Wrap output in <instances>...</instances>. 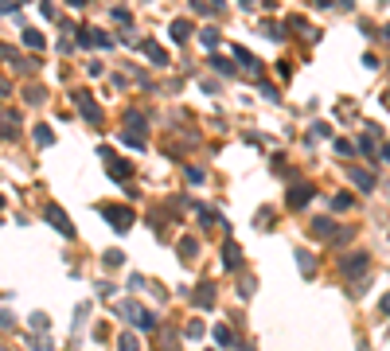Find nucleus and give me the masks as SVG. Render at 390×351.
I'll return each instance as SVG.
<instances>
[{"mask_svg": "<svg viewBox=\"0 0 390 351\" xmlns=\"http://www.w3.org/2000/svg\"><path fill=\"white\" fill-rule=\"evenodd\" d=\"M117 316H125L129 324H136V328H145V332L156 324L153 316H148V312L141 309V304H136V301H117Z\"/></svg>", "mask_w": 390, "mask_h": 351, "instance_id": "nucleus-1", "label": "nucleus"}, {"mask_svg": "<svg viewBox=\"0 0 390 351\" xmlns=\"http://www.w3.org/2000/svg\"><path fill=\"white\" fill-rule=\"evenodd\" d=\"M312 234H316V238H332V242H348L351 226H343V231H340L332 219H316V223H312Z\"/></svg>", "mask_w": 390, "mask_h": 351, "instance_id": "nucleus-2", "label": "nucleus"}, {"mask_svg": "<svg viewBox=\"0 0 390 351\" xmlns=\"http://www.w3.org/2000/svg\"><path fill=\"white\" fill-rule=\"evenodd\" d=\"M102 214H106V223L114 226V231H121V234L133 226V211H129V207H117V203L109 207V203H106V207H102Z\"/></svg>", "mask_w": 390, "mask_h": 351, "instance_id": "nucleus-3", "label": "nucleus"}, {"mask_svg": "<svg viewBox=\"0 0 390 351\" xmlns=\"http://www.w3.org/2000/svg\"><path fill=\"white\" fill-rule=\"evenodd\" d=\"M136 121L145 125V117L129 114V125L121 129V141H125V145H133V148H145V129H136Z\"/></svg>", "mask_w": 390, "mask_h": 351, "instance_id": "nucleus-4", "label": "nucleus"}, {"mask_svg": "<svg viewBox=\"0 0 390 351\" xmlns=\"http://www.w3.org/2000/svg\"><path fill=\"white\" fill-rule=\"evenodd\" d=\"M75 106H78V114L86 117L90 125H98V121H102V109L94 106V98H90L86 90H78V94H75Z\"/></svg>", "mask_w": 390, "mask_h": 351, "instance_id": "nucleus-5", "label": "nucleus"}, {"mask_svg": "<svg viewBox=\"0 0 390 351\" xmlns=\"http://www.w3.org/2000/svg\"><path fill=\"white\" fill-rule=\"evenodd\" d=\"M109 43H114V39H109L102 28H82L78 31V47H109Z\"/></svg>", "mask_w": 390, "mask_h": 351, "instance_id": "nucleus-6", "label": "nucleus"}, {"mask_svg": "<svg viewBox=\"0 0 390 351\" xmlns=\"http://www.w3.org/2000/svg\"><path fill=\"white\" fill-rule=\"evenodd\" d=\"M47 223L55 226L58 234H63V238H70V234H75V226H70V219H67V211H63V207H55L51 203L47 207Z\"/></svg>", "mask_w": 390, "mask_h": 351, "instance_id": "nucleus-7", "label": "nucleus"}, {"mask_svg": "<svg viewBox=\"0 0 390 351\" xmlns=\"http://www.w3.org/2000/svg\"><path fill=\"white\" fill-rule=\"evenodd\" d=\"M102 156H106V172L114 176V180H129V176H133L129 160H121V156H114V153H102Z\"/></svg>", "mask_w": 390, "mask_h": 351, "instance_id": "nucleus-8", "label": "nucleus"}, {"mask_svg": "<svg viewBox=\"0 0 390 351\" xmlns=\"http://www.w3.org/2000/svg\"><path fill=\"white\" fill-rule=\"evenodd\" d=\"M234 58L242 63V70H246V75H250V78H262V63H258V58H254L246 47H234Z\"/></svg>", "mask_w": 390, "mask_h": 351, "instance_id": "nucleus-9", "label": "nucleus"}, {"mask_svg": "<svg viewBox=\"0 0 390 351\" xmlns=\"http://www.w3.org/2000/svg\"><path fill=\"white\" fill-rule=\"evenodd\" d=\"M340 270L348 273V277H359V273L367 270V254H348V258L340 262Z\"/></svg>", "mask_w": 390, "mask_h": 351, "instance_id": "nucleus-10", "label": "nucleus"}, {"mask_svg": "<svg viewBox=\"0 0 390 351\" xmlns=\"http://www.w3.org/2000/svg\"><path fill=\"white\" fill-rule=\"evenodd\" d=\"M309 199H312V184H292V192H289V199H285V203L297 211V207H304Z\"/></svg>", "mask_w": 390, "mask_h": 351, "instance_id": "nucleus-11", "label": "nucleus"}, {"mask_svg": "<svg viewBox=\"0 0 390 351\" xmlns=\"http://www.w3.org/2000/svg\"><path fill=\"white\" fill-rule=\"evenodd\" d=\"M172 39L176 43H184V39H192V20H172Z\"/></svg>", "mask_w": 390, "mask_h": 351, "instance_id": "nucleus-12", "label": "nucleus"}, {"mask_svg": "<svg viewBox=\"0 0 390 351\" xmlns=\"http://www.w3.org/2000/svg\"><path fill=\"white\" fill-rule=\"evenodd\" d=\"M223 265H226V270L242 265V250H238V242H226V250H223Z\"/></svg>", "mask_w": 390, "mask_h": 351, "instance_id": "nucleus-13", "label": "nucleus"}, {"mask_svg": "<svg viewBox=\"0 0 390 351\" xmlns=\"http://www.w3.org/2000/svg\"><path fill=\"white\" fill-rule=\"evenodd\" d=\"M141 51H145V55L153 58L156 67H168V55H164V51H160V47H156V43H141Z\"/></svg>", "mask_w": 390, "mask_h": 351, "instance_id": "nucleus-14", "label": "nucleus"}, {"mask_svg": "<svg viewBox=\"0 0 390 351\" xmlns=\"http://www.w3.org/2000/svg\"><path fill=\"white\" fill-rule=\"evenodd\" d=\"M351 180H355V184H359L363 192H370V187H375V176H370L367 168H355V172H351Z\"/></svg>", "mask_w": 390, "mask_h": 351, "instance_id": "nucleus-15", "label": "nucleus"}, {"mask_svg": "<svg viewBox=\"0 0 390 351\" xmlns=\"http://www.w3.org/2000/svg\"><path fill=\"white\" fill-rule=\"evenodd\" d=\"M297 265H301L304 277H312V273H316V262H312V254H304V250H297Z\"/></svg>", "mask_w": 390, "mask_h": 351, "instance_id": "nucleus-16", "label": "nucleus"}, {"mask_svg": "<svg viewBox=\"0 0 390 351\" xmlns=\"http://www.w3.org/2000/svg\"><path fill=\"white\" fill-rule=\"evenodd\" d=\"M195 304H214V285L203 281V289H195Z\"/></svg>", "mask_w": 390, "mask_h": 351, "instance_id": "nucleus-17", "label": "nucleus"}, {"mask_svg": "<svg viewBox=\"0 0 390 351\" xmlns=\"http://www.w3.org/2000/svg\"><path fill=\"white\" fill-rule=\"evenodd\" d=\"M211 67L219 70V75H234V63H231V58H223V55H211Z\"/></svg>", "mask_w": 390, "mask_h": 351, "instance_id": "nucleus-18", "label": "nucleus"}, {"mask_svg": "<svg viewBox=\"0 0 390 351\" xmlns=\"http://www.w3.org/2000/svg\"><path fill=\"white\" fill-rule=\"evenodd\" d=\"M36 145H43V148L55 145V133H51L47 125H36Z\"/></svg>", "mask_w": 390, "mask_h": 351, "instance_id": "nucleus-19", "label": "nucleus"}, {"mask_svg": "<svg viewBox=\"0 0 390 351\" xmlns=\"http://www.w3.org/2000/svg\"><path fill=\"white\" fill-rule=\"evenodd\" d=\"M214 343H223V348H231V343H234V332L226 328V324H219V328H214Z\"/></svg>", "mask_w": 390, "mask_h": 351, "instance_id": "nucleus-20", "label": "nucleus"}, {"mask_svg": "<svg viewBox=\"0 0 390 351\" xmlns=\"http://www.w3.org/2000/svg\"><path fill=\"white\" fill-rule=\"evenodd\" d=\"M24 43H28L31 51H43V43H47V39L39 36V31H31V28H28V31H24Z\"/></svg>", "mask_w": 390, "mask_h": 351, "instance_id": "nucleus-21", "label": "nucleus"}, {"mask_svg": "<svg viewBox=\"0 0 390 351\" xmlns=\"http://www.w3.org/2000/svg\"><path fill=\"white\" fill-rule=\"evenodd\" d=\"M199 39H203V47H207V51L219 47V31H214V28H203V31H199Z\"/></svg>", "mask_w": 390, "mask_h": 351, "instance_id": "nucleus-22", "label": "nucleus"}, {"mask_svg": "<svg viewBox=\"0 0 390 351\" xmlns=\"http://www.w3.org/2000/svg\"><path fill=\"white\" fill-rule=\"evenodd\" d=\"M117 351H136V336H133V332H125V336L117 340Z\"/></svg>", "mask_w": 390, "mask_h": 351, "instance_id": "nucleus-23", "label": "nucleus"}, {"mask_svg": "<svg viewBox=\"0 0 390 351\" xmlns=\"http://www.w3.org/2000/svg\"><path fill=\"white\" fill-rule=\"evenodd\" d=\"M16 129H20V117H12V109H8V114H4V136H12Z\"/></svg>", "mask_w": 390, "mask_h": 351, "instance_id": "nucleus-24", "label": "nucleus"}, {"mask_svg": "<svg viewBox=\"0 0 390 351\" xmlns=\"http://www.w3.org/2000/svg\"><path fill=\"white\" fill-rule=\"evenodd\" d=\"M31 328H36V332H47V328H51V320L43 316V312H36V316H31Z\"/></svg>", "mask_w": 390, "mask_h": 351, "instance_id": "nucleus-25", "label": "nucleus"}, {"mask_svg": "<svg viewBox=\"0 0 390 351\" xmlns=\"http://www.w3.org/2000/svg\"><path fill=\"white\" fill-rule=\"evenodd\" d=\"M180 254H184V258H195V238H180Z\"/></svg>", "mask_w": 390, "mask_h": 351, "instance_id": "nucleus-26", "label": "nucleus"}, {"mask_svg": "<svg viewBox=\"0 0 390 351\" xmlns=\"http://www.w3.org/2000/svg\"><path fill=\"white\" fill-rule=\"evenodd\" d=\"M121 262H125V254L121 250H106V265H121Z\"/></svg>", "mask_w": 390, "mask_h": 351, "instance_id": "nucleus-27", "label": "nucleus"}, {"mask_svg": "<svg viewBox=\"0 0 390 351\" xmlns=\"http://www.w3.org/2000/svg\"><path fill=\"white\" fill-rule=\"evenodd\" d=\"M332 207H336V211H348V207H351V195H336V199H332Z\"/></svg>", "mask_w": 390, "mask_h": 351, "instance_id": "nucleus-28", "label": "nucleus"}, {"mask_svg": "<svg viewBox=\"0 0 390 351\" xmlns=\"http://www.w3.org/2000/svg\"><path fill=\"white\" fill-rule=\"evenodd\" d=\"M262 36H270V39H281V28H277V24H262Z\"/></svg>", "mask_w": 390, "mask_h": 351, "instance_id": "nucleus-29", "label": "nucleus"}, {"mask_svg": "<svg viewBox=\"0 0 390 351\" xmlns=\"http://www.w3.org/2000/svg\"><path fill=\"white\" fill-rule=\"evenodd\" d=\"M187 336H192V340H195V336H203V320H192V324H187Z\"/></svg>", "mask_w": 390, "mask_h": 351, "instance_id": "nucleus-30", "label": "nucleus"}, {"mask_svg": "<svg viewBox=\"0 0 390 351\" xmlns=\"http://www.w3.org/2000/svg\"><path fill=\"white\" fill-rule=\"evenodd\" d=\"M382 312H387V316H390V292H387V297H382Z\"/></svg>", "mask_w": 390, "mask_h": 351, "instance_id": "nucleus-31", "label": "nucleus"}, {"mask_svg": "<svg viewBox=\"0 0 390 351\" xmlns=\"http://www.w3.org/2000/svg\"><path fill=\"white\" fill-rule=\"evenodd\" d=\"M382 160H387V164H390V145H382Z\"/></svg>", "mask_w": 390, "mask_h": 351, "instance_id": "nucleus-32", "label": "nucleus"}]
</instances>
